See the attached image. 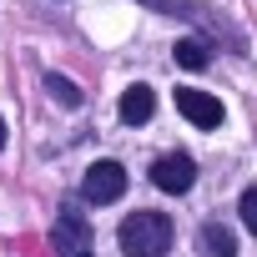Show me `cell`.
I'll return each instance as SVG.
<instances>
[{"instance_id":"6da1fadb","label":"cell","mask_w":257,"mask_h":257,"mask_svg":"<svg viewBox=\"0 0 257 257\" xmlns=\"http://www.w3.org/2000/svg\"><path fill=\"white\" fill-rule=\"evenodd\" d=\"M121 247H126V257H162L172 247V217L167 212H132L121 222Z\"/></svg>"},{"instance_id":"7a4b0ae2","label":"cell","mask_w":257,"mask_h":257,"mask_svg":"<svg viewBox=\"0 0 257 257\" xmlns=\"http://www.w3.org/2000/svg\"><path fill=\"white\" fill-rule=\"evenodd\" d=\"M51 247H56V257H91V222L66 207L51 227Z\"/></svg>"},{"instance_id":"3957f363","label":"cell","mask_w":257,"mask_h":257,"mask_svg":"<svg viewBox=\"0 0 257 257\" xmlns=\"http://www.w3.org/2000/svg\"><path fill=\"white\" fill-rule=\"evenodd\" d=\"M121 192H126V167H121V162H96V167L81 177V197L96 202V207L116 202Z\"/></svg>"},{"instance_id":"277c9868","label":"cell","mask_w":257,"mask_h":257,"mask_svg":"<svg viewBox=\"0 0 257 257\" xmlns=\"http://www.w3.org/2000/svg\"><path fill=\"white\" fill-rule=\"evenodd\" d=\"M152 182H157L162 192L182 197V192L197 182V167H192V157H182V152H167V157H157V162H152Z\"/></svg>"},{"instance_id":"5b68a950","label":"cell","mask_w":257,"mask_h":257,"mask_svg":"<svg viewBox=\"0 0 257 257\" xmlns=\"http://www.w3.org/2000/svg\"><path fill=\"white\" fill-rule=\"evenodd\" d=\"M177 111L197 126H222V101L207 91H177Z\"/></svg>"},{"instance_id":"8992f818","label":"cell","mask_w":257,"mask_h":257,"mask_svg":"<svg viewBox=\"0 0 257 257\" xmlns=\"http://www.w3.org/2000/svg\"><path fill=\"white\" fill-rule=\"evenodd\" d=\"M152 111H157V91L152 86H126V96H121V121L126 126H147Z\"/></svg>"},{"instance_id":"52a82bcc","label":"cell","mask_w":257,"mask_h":257,"mask_svg":"<svg viewBox=\"0 0 257 257\" xmlns=\"http://www.w3.org/2000/svg\"><path fill=\"white\" fill-rule=\"evenodd\" d=\"M212 61V46L202 41V36H187V41H177V66L182 71H202Z\"/></svg>"},{"instance_id":"ba28073f","label":"cell","mask_w":257,"mask_h":257,"mask_svg":"<svg viewBox=\"0 0 257 257\" xmlns=\"http://www.w3.org/2000/svg\"><path fill=\"white\" fill-rule=\"evenodd\" d=\"M202 247H207L212 257H237V237H232V227H222V222H207V227H202Z\"/></svg>"},{"instance_id":"9c48e42d","label":"cell","mask_w":257,"mask_h":257,"mask_svg":"<svg viewBox=\"0 0 257 257\" xmlns=\"http://www.w3.org/2000/svg\"><path fill=\"white\" fill-rule=\"evenodd\" d=\"M46 91H51L61 106H81V91H76V81H66V76H46Z\"/></svg>"},{"instance_id":"30bf717a","label":"cell","mask_w":257,"mask_h":257,"mask_svg":"<svg viewBox=\"0 0 257 257\" xmlns=\"http://www.w3.org/2000/svg\"><path fill=\"white\" fill-rule=\"evenodd\" d=\"M242 222H247V232L257 237V187H247V192H242Z\"/></svg>"},{"instance_id":"8fae6325","label":"cell","mask_w":257,"mask_h":257,"mask_svg":"<svg viewBox=\"0 0 257 257\" xmlns=\"http://www.w3.org/2000/svg\"><path fill=\"white\" fill-rule=\"evenodd\" d=\"M0 142H6V121H0Z\"/></svg>"}]
</instances>
